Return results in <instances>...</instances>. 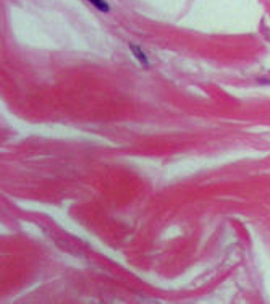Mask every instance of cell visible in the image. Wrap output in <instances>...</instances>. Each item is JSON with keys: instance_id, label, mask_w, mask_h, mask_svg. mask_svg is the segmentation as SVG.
Segmentation results:
<instances>
[{"instance_id": "7a4b0ae2", "label": "cell", "mask_w": 270, "mask_h": 304, "mask_svg": "<svg viewBox=\"0 0 270 304\" xmlns=\"http://www.w3.org/2000/svg\"><path fill=\"white\" fill-rule=\"evenodd\" d=\"M91 3L94 5V7H97L99 10H102V11H107L108 10V7H107V3L104 2V0H89Z\"/></svg>"}, {"instance_id": "6da1fadb", "label": "cell", "mask_w": 270, "mask_h": 304, "mask_svg": "<svg viewBox=\"0 0 270 304\" xmlns=\"http://www.w3.org/2000/svg\"><path fill=\"white\" fill-rule=\"evenodd\" d=\"M131 51L134 53V57H138L139 58V62L141 63H146V57H144V53L141 52V49L138 46H131Z\"/></svg>"}]
</instances>
